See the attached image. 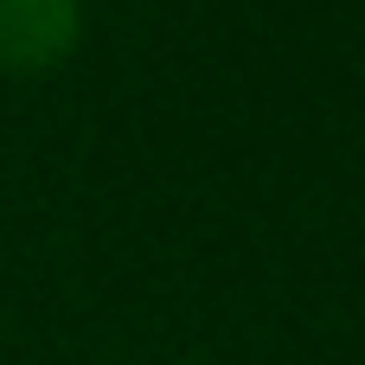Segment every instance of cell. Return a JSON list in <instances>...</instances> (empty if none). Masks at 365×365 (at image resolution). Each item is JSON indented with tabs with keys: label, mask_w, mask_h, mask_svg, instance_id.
Here are the masks:
<instances>
[{
	"label": "cell",
	"mask_w": 365,
	"mask_h": 365,
	"mask_svg": "<svg viewBox=\"0 0 365 365\" xmlns=\"http://www.w3.org/2000/svg\"><path fill=\"white\" fill-rule=\"evenodd\" d=\"M83 6L77 0H0V71L38 77L77 51Z\"/></svg>",
	"instance_id": "obj_1"
}]
</instances>
